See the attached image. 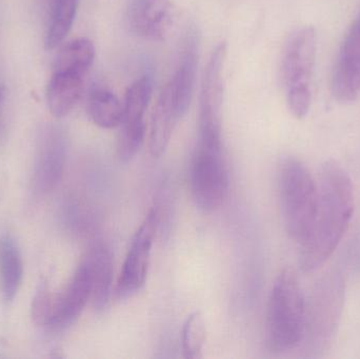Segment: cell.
I'll list each match as a JSON object with an SVG mask.
<instances>
[{
  "label": "cell",
  "mask_w": 360,
  "mask_h": 359,
  "mask_svg": "<svg viewBox=\"0 0 360 359\" xmlns=\"http://www.w3.org/2000/svg\"><path fill=\"white\" fill-rule=\"evenodd\" d=\"M319 200L314 223L308 238L300 246V266L304 272L323 267L348 231L354 214V188L348 173L328 160L317 178Z\"/></svg>",
  "instance_id": "cell-1"
},
{
  "label": "cell",
  "mask_w": 360,
  "mask_h": 359,
  "mask_svg": "<svg viewBox=\"0 0 360 359\" xmlns=\"http://www.w3.org/2000/svg\"><path fill=\"white\" fill-rule=\"evenodd\" d=\"M307 308L297 275L285 269L277 275L266 306V343L273 353H285L302 343Z\"/></svg>",
  "instance_id": "cell-2"
},
{
  "label": "cell",
  "mask_w": 360,
  "mask_h": 359,
  "mask_svg": "<svg viewBox=\"0 0 360 359\" xmlns=\"http://www.w3.org/2000/svg\"><path fill=\"white\" fill-rule=\"evenodd\" d=\"M279 196L285 231L300 246L312 229L319 200L317 181L302 160L287 157L281 162Z\"/></svg>",
  "instance_id": "cell-3"
},
{
  "label": "cell",
  "mask_w": 360,
  "mask_h": 359,
  "mask_svg": "<svg viewBox=\"0 0 360 359\" xmlns=\"http://www.w3.org/2000/svg\"><path fill=\"white\" fill-rule=\"evenodd\" d=\"M317 55V34L313 27L294 32L283 48L281 73L288 107L294 117L304 119L312 101L311 80Z\"/></svg>",
  "instance_id": "cell-4"
},
{
  "label": "cell",
  "mask_w": 360,
  "mask_h": 359,
  "mask_svg": "<svg viewBox=\"0 0 360 359\" xmlns=\"http://www.w3.org/2000/svg\"><path fill=\"white\" fill-rule=\"evenodd\" d=\"M228 189L222 143L198 141L191 168V191L195 204L203 212H213L224 204Z\"/></svg>",
  "instance_id": "cell-5"
},
{
  "label": "cell",
  "mask_w": 360,
  "mask_h": 359,
  "mask_svg": "<svg viewBox=\"0 0 360 359\" xmlns=\"http://www.w3.org/2000/svg\"><path fill=\"white\" fill-rule=\"evenodd\" d=\"M344 278L336 272L323 276L315 288L310 315H307L306 329L315 353H321L333 339L342 316L345 301Z\"/></svg>",
  "instance_id": "cell-6"
},
{
  "label": "cell",
  "mask_w": 360,
  "mask_h": 359,
  "mask_svg": "<svg viewBox=\"0 0 360 359\" xmlns=\"http://www.w3.org/2000/svg\"><path fill=\"white\" fill-rule=\"evenodd\" d=\"M226 56V42H220L212 52L203 73L198 116V139L202 141H222L221 114Z\"/></svg>",
  "instance_id": "cell-7"
},
{
  "label": "cell",
  "mask_w": 360,
  "mask_h": 359,
  "mask_svg": "<svg viewBox=\"0 0 360 359\" xmlns=\"http://www.w3.org/2000/svg\"><path fill=\"white\" fill-rule=\"evenodd\" d=\"M153 92V77L146 74L133 82L124 101V116L117 139L118 157L122 162L132 159L145 141L147 134L145 116Z\"/></svg>",
  "instance_id": "cell-8"
},
{
  "label": "cell",
  "mask_w": 360,
  "mask_h": 359,
  "mask_svg": "<svg viewBox=\"0 0 360 359\" xmlns=\"http://www.w3.org/2000/svg\"><path fill=\"white\" fill-rule=\"evenodd\" d=\"M156 228L158 210L152 209L135 233L122 265L116 285V295L120 299L132 296L145 285L149 272Z\"/></svg>",
  "instance_id": "cell-9"
},
{
  "label": "cell",
  "mask_w": 360,
  "mask_h": 359,
  "mask_svg": "<svg viewBox=\"0 0 360 359\" xmlns=\"http://www.w3.org/2000/svg\"><path fill=\"white\" fill-rule=\"evenodd\" d=\"M332 94L340 103H351L360 95V15L347 31L334 65Z\"/></svg>",
  "instance_id": "cell-10"
},
{
  "label": "cell",
  "mask_w": 360,
  "mask_h": 359,
  "mask_svg": "<svg viewBox=\"0 0 360 359\" xmlns=\"http://www.w3.org/2000/svg\"><path fill=\"white\" fill-rule=\"evenodd\" d=\"M67 158V138L57 128L44 131L38 143L34 164V187L41 194L54 190L63 177Z\"/></svg>",
  "instance_id": "cell-11"
},
{
  "label": "cell",
  "mask_w": 360,
  "mask_h": 359,
  "mask_svg": "<svg viewBox=\"0 0 360 359\" xmlns=\"http://www.w3.org/2000/svg\"><path fill=\"white\" fill-rule=\"evenodd\" d=\"M92 297V278L86 259L76 269L63 292L54 296L49 330H63L71 326Z\"/></svg>",
  "instance_id": "cell-12"
},
{
  "label": "cell",
  "mask_w": 360,
  "mask_h": 359,
  "mask_svg": "<svg viewBox=\"0 0 360 359\" xmlns=\"http://www.w3.org/2000/svg\"><path fill=\"white\" fill-rule=\"evenodd\" d=\"M127 23L132 33L149 40L165 39L173 22L171 0H129Z\"/></svg>",
  "instance_id": "cell-13"
},
{
  "label": "cell",
  "mask_w": 360,
  "mask_h": 359,
  "mask_svg": "<svg viewBox=\"0 0 360 359\" xmlns=\"http://www.w3.org/2000/svg\"><path fill=\"white\" fill-rule=\"evenodd\" d=\"M198 34L194 27H191L182 40L176 71L168 82L182 116L188 112L194 94L198 67Z\"/></svg>",
  "instance_id": "cell-14"
},
{
  "label": "cell",
  "mask_w": 360,
  "mask_h": 359,
  "mask_svg": "<svg viewBox=\"0 0 360 359\" xmlns=\"http://www.w3.org/2000/svg\"><path fill=\"white\" fill-rule=\"evenodd\" d=\"M182 117L170 86L167 84L158 96L150 120L148 141L153 157H160L165 153Z\"/></svg>",
  "instance_id": "cell-15"
},
{
  "label": "cell",
  "mask_w": 360,
  "mask_h": 359,
  "mask_svg": "<svg viewBox=\"0 0 360 359\" xmlns=\"http://www.w3.org/2000/svg\"><path fill=\"white\" fill-rule=\"evenodd\" d=\"M86 75L74 71H54L48 84L49 109L56 118L67 116L74 109L84 92Z\"/></svg>",
  "instance_id": "cell-16"
},
{
  "label": "cell",
  "mask_w": 360,
  "mask_h": 359,
  "mask_svg": "<svg viewBox=\"0 0 360 359\" xmlns=\"http://www.w3.org/2000/svg\"><path fill=\"white\" fill-rule=\"evenodd\" d=\"M23 278V263L18 244L11 234L0 236V292L4 303L14 301Z\"/></svg>",
  "instance_id": "cell-17"
},
{
  "label": "cell",
  "mask_w": 360,
  "mask_h": 359,
  "mask_svg": "<svg viewBox=\"0 0 360 359\" xmlns=\"http://www.w3.org/2000/svg\"><path fill=\"white\" fill-rule=\"evenodd\" d=\"M84 259L90 267L92 278L93 306L103 310L109 301L113 280V259L111 251L103 242H97L86 253Z\"/></svg>",
  "instance_id": "cell-18"
},
{
  "label": "cell",
  "mask_w": 360,
  "mask_h": 359,
  "mask_svg": "<svg viewBox=\"0 0 360 359\" xmlns=\"http://www.w3.org/2000/svg\"><path fill=\"white\" fill-rule=\"evenodd\" d=\"M86 111L99 128H117L124 116V103L108 89L95 88L89 95Z\"/></svg>",
  "instance_id": "cell-19"
},
{
  "label": "cell",
  "mask_w": 360,
  "mask_h": 359,
  "mask_svg": "<svg viewBox=\"0 0 360 359\" xmlns=\"http://www.w3.org/2000/svg\"><path fill=\"white\" fill-rule=\"evenodd\" d=\"M95 59V46L88 38H78L65 44L55 59V71L88 73Z\"/></svg>",
  "instance_id": "cell-20"
},
{
  "label": "cell",
  "mask_w": 360,
  "mask_h": 359,
  "mask_svg": "<svg viewBox=\"0 0 360 359\" xmlns=\"http://www.w3.org/2000/svg\"><path fill=\"white\" fill-rule=\"evenodd\" d=\"M79 0H54L50 25L46 35V48H57L71 31Z\"/></svg>",
  "instance_id": "cell-21"
},
{
  "label": "cell",
  "mask_w": 360,
  "mask_h": 359,
  "mask_svg": "<svg viewBox=\"0 0 360 359\" xmlns=\"http://www.w3.org/2000/svg\"><path fill=\"white\" fill-rule=\"evenodd\" d=\"M207 339V327L200 312L188 316L181 330L182 356L186 359L202 358L203 346Z\"/></svg>",
  "instance_id": "cell-22"
},
{
  "label": "cell",
  "mask_w": 360,
  "mask_h": 359,
  "mask_svg": "<svg viewBox=\"0 0 360 359\" xmlns=\"http://www.w3.org/2000/svg\"><path fill=\"white\" fill-rule=\"evenodd\" d=\"M54 296L49 290L48 282L42 280L38 285L37 290L32 301V318L37 326L48 329L52 316Z\"/></svg>",
  "instance_id": "cell-23"
},
{
  "label": "cell",
  "mask_w": 360,
  "mask_h": 359,
  "mask_svg": "<svg viewBox=\"0 0 360 359\" xmlns=\"http://www.w3.org/2000/svg\"><path fill=\"white\" fill-rule=\"evenodd\" d=\"M4 88L2 86H0V109H1L2 103H4Z\"/></svg>",
  "instance_id": "cell-24"
},
{
  "label": "cell",
  "mask_w": 360,
  "mask_h": 359,
  "mask_svg": "<svg viewBox=\"0 0 360 359\" xmlns=\"http://www.w3.org/2000/svg\"><path fill=\"white\" fill-rule=\"evenodd\" d=\"M359 15H360V13H359Z\"/></svg>",
  "instance_id": "cell-25"
}]
</instances>
